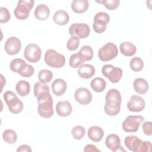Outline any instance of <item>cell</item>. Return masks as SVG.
<instances>
[{
  "label": "cell",
  "instance_id": "16",
  "mask_svg": "<svg viewBox=\"0 0 152 152\" xmlns=\"http://www.w3.org/2000/svg\"><path fill=\"white\" fill-rule=\"evenodd\" d=\"M72 107L71 103L67 101H60L56 105V110L58 115L62 117L69 116L72 112Z\"/></svg>",
  "mask_w": 152,
  "mask_h": 152
},
{
  "label": "cell",
  "instance_id": "19",
  "mask_svg": "<svg viewBox=\"0 0 152 152\" xmlns=\"http://www.w3.org/2000/svg\"><path fill=\"white\" fill-rule=\"evenodd\" d=\"M88 138L94 142H99L102 140L104 135V132L102 128L98 126H92L89 128L87 132Z\"/></svg>",
  "mask_w": 152,
  "mask_h": 152
},
{
  "label": "cell",
  "instance_id": "29",
  "mask_svg": "<svg viewBox=\"0 0 152 152\" xmlns=\"http://www.w3.org/2000/svg\"><path fill=\"white\" fill-rule=\"evenodd\" d=\"M34 69L31 65L27 64L26 62L24 64L18 69V72L21 76L24 77H30L33 75Z\"/></svg>",
  "mask_w": 152,
  "mask_h": 152
},
{
  "label": "cell",
  "instance_id": "15",
  "mask_svg": "<svg viewBox=\"0 0 152 152\" xmlns=\"http://www.w3.org/2000/svg\"><path fill=\"white\" fill-rule=\"evenodd\" d=\"M105 145L107 148L112 151H120V149L122 148L120 138L118 135L115 134H111L107 135L105 140Z\"/></svg>",
  "mask_w": 152,
  "mask_h": 152
},
{
  "label": "cell",
  "instance_id": "4",
  "mask_svg": "<svg viewBox=\"0 0 152 152\" xmlns=\"http://www.w3.org/2000/svg\"><path fill=\"white\" fill-rule=\"evenodd\" d=\"M44 59L45 63L48 66L53 68H62L65 63V57L64 55L52 49L46 51Z\"/></svg>",
  "mask_w": 152,
  "mask_h": 152
},
{
  "label": "cell",
  "instance_id": "32",
  "mask_svg": "<svg viewBox=\"0 0 152 152\" xmlns=\"http://www.w3.org/2000/svg\"><path fill=\"white\" fill-rule=\"evenodd\" d=\"M86 133L85 128L81 125L75 126L71 130V134L75 140H80L83 138Z\"/></svg>",
  "mask_w": 152,
  "mask_h": 152
},
{
  "label": "cell",
  "instance_id": "43",
  "mask_svg": "<svg viewBox=\"0 0 152 152\" xmlns=\"http://www.w3.org/2000/svg\"><path fill=\"white\" fill-rule=\"evenodd\" d=\"M84 152H88V151H100L99 149H98L95 145L93 144H87L85 146L84 148Z\"/></svg>",
  "mask_w": 152,
  "mask_h": 152
},
{
  "label": "cell",
  "instance_id": "21",
  "mask_svg": "<svg viewBox=\"0 0 152 152\" xmlns=\"http://www.w3.org/2000/svg\"><path fill=\"white\" fill-rule=\"evenodd\" d=\"M53 20L56 24L59 26H64L68 23L69 20V16L66 11L59 10L54 13Z\"/></svg>",
  "mask_w": 152,
  "mask_h": 152
},
{
  "label": "cell",
  "instance_id": "33",
  "mask_svg": "<svg viewBox=\"0 0 152 152\" xmlns=\"http://www.w3.org/2000/svg\"><path fill=\"white\" fill-rule=\"evenodd\" d=\"M84 62L81 59L78 53L72 54L69 58V66L73 68H77L81 66L82 65H83Z\"/></svg>",
  "mask_w": 152,
  "mask_h": 152
},
{
  "label": "cell",
  "instance_id": "7",
  "mask_svg": "<svg viewBox=\"0 0 152 152\" xmlns=\"http://www.w3.org/2000/svg\"><path fill=\"white\" fill-rule=\"evenodd\" d=\"M118 53L116 45L112 42H108L103 46L98 51V57L103 62L110 61L116 58Z\"/></svg>",
  "mask_w": 152,
  "mask_h": 152
},
{
  "label": "cell",
  "instance_id": "31",
  "mask_svg": "<svg viewBox=\"0 0 152 152\" xmlns=\"http://www.w3.org/2000/svg\"><path fill=\"white\" fill-rule=\"evenodd\" d=\"M53 78V73L51 71L46 69H42L38 74V78L40 83L46 84L49 83Z\"/></svg>",
  "mask_w": 152,
  "mask_h": 152
},
{
  "label": "cell",
  "instance_id": "34",
  "mask_svg": "<svg viewBox=\"0 0 152 152\" xmlns=\"http://www.w3.org/2000/svg\"><path fill=\"white\" fill-rule=\"evenodd\" d=\"M98 3L102 4L107 9L109 10H116L119 5V0H102L96 1Z\"/></svg>",
  "mask_w": 152,
  "mask_h": 152
},
{
  "label": "cell",
  "instance_id": "2",
  "mask_svg": "<svg viewBox=\"0 0 152 152\" xmlns=\"http://www.w3.org/2000/svg\"><path fill=\"white\" fill-rule=\"evenodd\" d=\"M38 103L37 112L44 118H49L53 115V100L50 91H45L36 97Z\"/></svg>",
  "mask_w": 152,
  "mask_h": 152
},
{
  "label": "cell",
  "instance_id": "14",
  "mask_svg": "<svg viewBox=\"0 0 152 152\" xmlns=\"http://www.w3.org/2000/svg\"><path fill=\"white\" fill-rule=\"evenodd\" d=\"M145 105V101L142 97L138 95H133L127 103V107L131 112H139L143 110Z\"/></svg>",
  "mask_w": 152,
  "mask_h": 152
},
{
  "label": "cell",
  "instance_id": "9",
  "mask_svg": "<svg viewBox=\"0 0 152 152\" xmlns=\"http://www.w3.org/2000/svg\"><path fill=\"white\" fill-rule=\"evenodd\" d=\"M103 75L109 80L111 83H116L122 77L123 71L121 68L115 67L110 64H106L102 68Z\"/></svg>",
  "mask_w": 152,
  "mask_h": 152
},
{
  "label": "cell",
  "instance_id": "13",
  "mask_svg": "<svg viewBox=\"0 0 152 152\" xmlns=\"http://www.w3.org/2000/svg\"><path fill=\"white\" fill-rule=\"evenodd\" d=\"M75 100L81 104L86 105L92 100V94L88 89L84 87L77 88L74 93Z\"/></svg>",
  "mask_w": 152,
  "mask_h": 152
},
{
  "label": "cell",
  "instance_id": "5",
  "mask_svg": "<svg viewBox=\"0 0 152 152\" xmlns=\"http://www.w3.org/2000/svg\"><path fill=\"white\" fill-rule=\"evenodd\" d=\"M4 99L7 103L9 110L14 113L18 114L23 109V103L12 91H7L4 94Z\"/></svg>",
  "mask_w": 152,
  "mask_h": 152
},
{
  "label": "cell",
  "instance_id": "37",
  "mask_svg": "<svg viewBox=\"0 0 152 152\" xmlns=\"http://www.w3.org/2000/svg\"><path fill=\"white\" fill-rule=\"evenodd\" d=\"M80 45V39L75 36H71L68 40L66 46L67 48L71 51L77 49Z\"/></svg>",
  "mask_w": 152,
  "mask_h": 152
},
{
  "label": "cell",
  "instance_id": "26",
  "mask_svg": "<svg viewBox=\"0 0 152 152\" xmlns=\"http://www.w3.org/2000/svg\"><path fill=\"white\" fill-rule=\"evenodd\" d=\"M90 86L94 91L97 93H101L106 88V82L102 78L96 77L91 80Z\"/></svg>",
  "mask_w": 152,
  "mask_h": 152
},
{
  "label": "cell",
  "instance_id": "6",
  "mask_svg": "<svg viewBox=\"0 0 152 152\" xmlns=\"http://www.w3.org/2000/svg\"><path fill=\"white\" fill-rule=\"evenodd\" d=\"M34 4L33 0H20L18 1L17 5L15 7L14 13L17 18L20 20L27 19L30 15Z\"/></svg>",
  "mask_w": 152,
  "mask_h": 152
},
{
  "label": "cell",
  "instance_id": "8",
  "mask_svg": "<svg viewBox=\"0 0 152 152\" xmlns=\"http://www.w3.org/2000/svg\"><path fill=\"white\" fill-rule=\"evenodd\" d=\"M144 120V118L141 115H129L122 122V129L126 132H135Z\"/></svg>",
  "mask_w": 152,
  "mask_h": 152
},
{
  "label": "cell",
  "instance_id": "10",
  "mask_svg": "<svg viewBox=\"0 0 152 152\" xmlns=\"http://www.w3.org/2000/svg\"><path fill=\"white\" fill-rule=\"evenodd\" d=\"M42 55V50L36 44L30 43L27 45L24 49V56L27 61L32 63L38 62Z\"/></svg>",
  "mask_w": 152,
  "mask_h": 152
},
{
  "label": "cell",
  "instance_id": "36",
  "mask_svg": "<svg viewBox=\"0 0 152 152\" xmlns=\"http://www.w3.org/2000/svg\"><path fill=\"white\" fill-rule=\"evenodd\" d=\"M50 91L49 87L48 85L42 83L40 82H37L34 85V95L36 97L37 96L41 93L46 91Z\"/></svg>",
  "mask_w": 152,
  "mask_h": 152
},
{
  "label": "cell",
  "instance_id": "12",
  "mask_svg": "<svg viewBox=\"0 0 152 152\" xmlns=\"http://www.w3.org/2000/svg\"><path fill=\"white\" fill-rule=\"evenodd\" d=\"M4 48L7 54L10 55H16L21 50V41L18 38L14 36H11L6 40Z\"/></svg>",
  "mask_w": 152,
  "mask_h": 152
},
{
  "label": "cell",
  "instance_id": "23",
  "mask_svg": "<svg viewBox=\"0 0 152 152\" xmlns=\"http://www.w3.org/2000/svg\"><path fill=\"white\" fill-rule=\"evenodd\" d=\"M89 7V2L87 0H74L71 2V9L77 14L86 12Z\"/></svg>",
  "mask_w": 152,
  "mask_h": 152
},
{
  "label": "cell",
  "instance_id": "11",
  "mask_svg": "<svg viewBox=\"0 0 152 152\" xmlns=\"http://www.w3.org/2000/svg\"><path fill=\"white\" fill-rule=\"evenodd\" d=\"M69 33L79 39H85L90 33V28L86 23H74L69 27Z\"/></svg>",
  "mask_w": 152,
  "mask_h": 152
},
{
  "label": "cell",
  "instance_id": "22",
  "mask_svg": "<svg viewBox=\"0 0 152 152\" xmlns=\"http://www.w3.org/2000/svg\"><path fill=\"white\" fill-rule=\"evenodd\" d=\"M50 15V9L45 4L38 5L34 10V16L39 20H45Z\"/></svg>",
  "mask_w": 152,
  "mask_h": 152
},
{
  "label": "cell",
  "instance_id": "41",
  "mask_svg": "<svg viewBox=\"0 0 152 152\" xmlns=\"http://www.w3.org/2000/svg\"><path fill=\"white\" fill-rule=\"evenodd\" d=\"M142 128L144 133L145 135L149 136L152 135V122L151 121L144 122Z\"/></svg>",
  "mask_w": 152,
  "mask_h": 152
},
{
  "label": "cell",
  "instance_id": "27",
  "mask_svg": "<svg viewBox=\"0 0 152 152\" xmlns=\"http://www.w3.org/2000/svg\"><path fill=\"white\" fill-rule=\"evenodd\" d=\"M78 53L84 62L90 61L93 57V50L91 47L88 45L83 46L80 49Z\"/></svg>",
  "mask_w": 152,
  "mask_h": 152
},
{
  "label": "cell",
  "instance_id": "39",
  "mask_svg": "<svg viewBox=\"0 0 152 152\" xmlns=\"http://www.w3.org/2000/svg\"><path fill=\"white\" fill-rule=\"evenodd\" d=\"M0 23H5L8 22L11 18V14L9 10L4 7L0 8Z\"/></svg>",
  "mask_w": 152,
  "mask_h": 152
},
{
  "label": "cell",
  "instance_id": "1",
  "mask_svg": "<svg viewBox=\"0 0 152 152\" xmlns=\"http://www.w3.org/2000/svg\"><path fill=\"white\" fill-rule=\"evenodd\" d=\"M106 103L104 110L105 113L109 116L118 115L121 110L122 97L119 90L115 88L109 90L106 94Z\"/></svg>",
  "mask_w": 152,
  "mask_h": 152
},
{
  "label": "cell",
  "instance_id": "17",
  "mask_svg": "<svg viewBox=\"0 0 152 152\" xmlns=\"http://www.w3.org/2000/svg\"><path fill=\"white\" fill-rule=\"evenodd\" d=\"M51 87L53 93L56 96H60L65 93L67 88V84L64 80L58 78L53 81Z\"/></svg>",
  "mask_w": 152,
  "mask_h": 152
},
{
  "label": "cell",
  "instance_id": "18",
  "mask_svg": "<svg viewBox=\"0 0 152 152\" xmlns=\"http://www.w3.org/2000/svg\"><path fill=\"white\" fill-rule=\"evenodd\" d=\"M95 74V68L91 64H83L79 67L78 70V75L84 79H88Z\"/></svg>",
  "mask_w": 152,
  "mask_h": 152
},
{
  "label": "cell",
  "instance_id": "24",
  "mask_svg": "<svg viewBox=\"0 0 152 152\" xmlns=\"http://www.w3.org/2000/svg\"><path fill=\"white\" fill-rule=\"evenodd\" d=\"M119 49L121 53L126 56H132L134 55L137 51L135 45L129 42H124L121 43Z\"/></svg>",
  "mask_w": 152,
  "mask_h": 152
},
{
  "label": "cell",
  "instance_id": "30",
  "mask_svg": "<svg viewBox=\"0 0 152 152\" xmlns=\"http://www.w3.org/2000/svg\"><path fill=\"white\" fill-rule=\"evenodd\" d=\"M131 69L134 72H139L141 71L144 67V62L140 57L132 58L129 62Z\"/></svg>",
  "mask_w": 152,
  "mask_h": 152
},
{
  "label": "cell",
  "instance_id": "40",
  "mask_svg": "<svg viewBox=\"0 0 152 152\" xmlns=\"http://www.w3.org/2000/svg\"><path fill=\"white\" fill-rule=\"evenodd\" d=\"M94 19L100 20L104 21L107 24L109 23L110 21V17L109 14L104 12H97L94 17Z\"/></svg>",
  "mask_w": 152,
  "mask_h": 152
},
{
  "label": "cell",
  "instance_id": "20",
  "mask_svg": "<svg viewBox=\"0 0 152 152\" xmlns=\"http://www.w3.org/2000/svg\"><path fill=\"white\" fill-rule=\"evenodd\" d=\"M133 86L135 92L140 94H144L146 93L149 88L148 83L142 78H138L135 79Z\"/></svg>",
  "mask_w": 152,
  "mask_h": 152
},
{
  "label": "cell",
  "instance_id": "42",
  "mask_svg": "<svg viewBox=\"0 0 152 152\" xmlns=\"http://www.w3.org/2000/svg\"><path fill=\"white\" fill-rule=\"evenodd\" d=\"M17 152H24V151H27V152H31L32 150L30 148V147L27 144H23V145H21L20 146H19L17 150H16Z\"/></svg>",
  "mask_w": 152,
  "mask_h": 152
},
{
  "label": "cell",
  "instance_id": "28",
  "mask_svg": "<svg viewBox=\"0 0 152 152\" xmlns=\"http://www.w3.org/2000/svg\"><path fill=\"white\" fill-rule=\"evenodd\" d=\"M2 138L5 142L9 144H12L16 142L17 140V135L14 130L8 129L3 132Z\"/></svg>",
  "mask_w": 152,
  "mask_h": 152
},
{
  "label": "cell",
  "instance_id": "3",
  "mask_svg": "<svg viewBox=\"0 0 152 152\" xmlns=\"http://www.w3.org/2000/svg\"><path fill=\"white\" fill-rule=\"evenodd\" d=\"M124 144L129 150L134 152H148L151 148V142L142 141L138 137L132 135L126 137Z\"/></svg>",
  "mask_w": 152,
  "mask_h": 152
},
{
  "label": "cell",
  "instance_id": "38",
  "mask_svg": "<svg viewBox=\"0 0 152 152\" xmlns=\"http://www.w3.org/2000/svg\"><path fill=\"white\" fill-rule=\"evenodd\" d=\"M26 62L23 59L21 58H15L11 61L10 65V68L12 71L18 72L20 68Z\"/></svg>",
  "mask_w": 152,
  "mask_h": 152
},
{
  "label": "cell",
  "instance_id": "25",
  "mask_svg": "<svg viewBox=\"0 0 152 152\" xmlns=\"http://www.w3.org/2000/svg\"><path fill=\"white\" fill-rule=\"evenodd\" d=\"M15 90L20 96H27L30 91V83L25 80H20L16 84Z\"/></svg>",
  "mask_w": 152,
  "mask_h": 152
},
{
  "label": "cell",
  "instance_id": "35",
  "mask_svg": "<svg viewBox=\"0 0 152 152\" xmlns=\"http://www.w3.org/2000/svg\"><path fill=\"white\" fill-rule=\"evenodd\" d=\"M107 24L102 20L94 19V23L93 25L94 31L97 33H102L106 29Z\"/></svg>",
  "mask_w": 152,
  "mask_h": 152
}]
</instances>
